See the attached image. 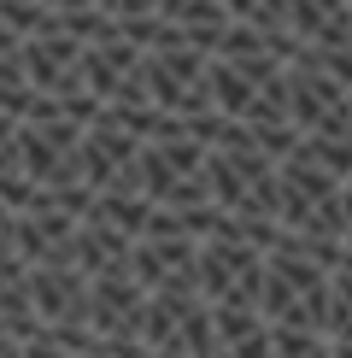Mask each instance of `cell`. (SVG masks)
Listing matches in <instances>:
<instances>
[{
    "mask_svg": "<svg viewBox=\"0 0 352 358\" xmlns=\"http://www.w3.org/2000/svg\"><path fill=\"white\" fill-rule=\"evenodd\" d=\"M141 311H147V288L129 271L88 276V335L94 341H135L141 347Z\"/></svg>",
    "mask_w": 352,
    "mask_h": 358,
    "instance_id": "cell-2",
    "label": "cell"
},
{
    "mask_svg": "<svg viewBox=\"0 0 352 358\" xmlns=\"http://www.w3.org/2000/svg\"><path fill=\"white\" fill-rule=\"evenodd\" d=\"M329 358H352V341H329Z\"/></svg>",
    "mask_w": 352,
    "mask_h": 358,
    "instance_id": "cell-6",
    "label": "cell"
},
{
    "mask_svg": "<svg viewBox=\"0 0 352 358\" xmlns=\"http://www.w3.org/2000/svg\"><path fill=\"white\" fill-rule=\"evenodd\" d=\"M276 182H282V229L288 235H311V241H341V176H329L323 165L293 153L276 165Z\"/></svg>",
    "mask_w": 352,
    "mask_h": 358,
    "instance_id": "cell-1",
    "label": "cell"
},
{
    "mask_svg": "<svg viewBox=\"0 0 352 358\" xmlns=\"http://www.w3.org/2000/svg\"><path fill=\"white\" fill-rule=\"evenodd\" d=\"M141 358H153V352H141Z\"/></svg>",
    "mask_w": 352,
    "mask_h": 358,
    "instance_id": "cell-7",
    "label": "cell"
},
{
    "mask_svg": "<svg viewBox=\"0 0 352 358\" xmlns=\"http://www.w3.org/2000/svg\"><path fill=\"white\" fill-rule=\"evenodd\" d=\"M329 341H352V252L341 259V271L329 276Z\"/></svg>",
    "mask_w": 352,
    "mask_h": 358,
    "instance_id": "cell-4",
    "label": "cell"
},
{
    "mask_svg": "<svg viewBox=\"0 0 352 358\" xmlns=\"http://www.w3.org/2000/svg\"><path fill=\"white\" fill-rule=\"evenodd\" d=\"M129 276H135L147 294H159V288L200 294L194 288V241H188V235H135V241H129Z\"/></svg>",
    "mask_w": 352,
    "mask_h": 358,
    "instance_id": "cell-3",
    "label": "cell"
},
{
    "mask_svg": "<svg viewBox=\"0 0 352 358\" xmlns=\"http://www.w3.org/2000/svg\"><path fill=\"white\" fill-rule=\"evenodd\" d=\"M223 358H276L270 352V323H253V329L247 335H235V341H223V347H217Z\"/></svg>",
    "mask_w": 352,
    "mask_h": 358,
    "instance_id": "cell-5",
    "label": "cell"
}]
</instances>
